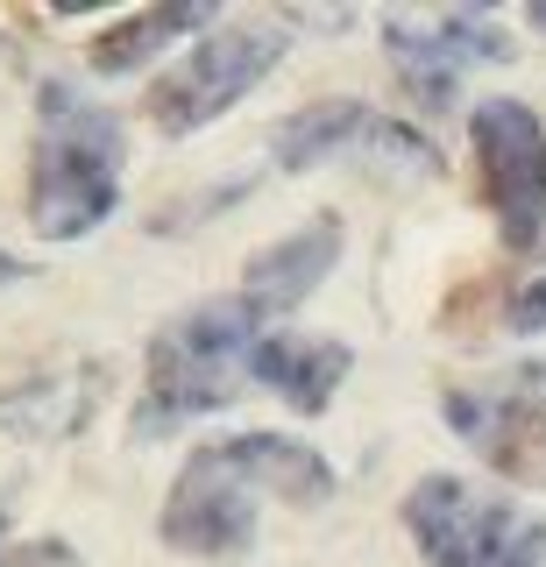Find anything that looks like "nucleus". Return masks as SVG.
I'll return each mask as SVG.
<instances>
[{
	"label": "nucleus",
	"instance_id": "f03ea898",
	"mask_svg": "<svg viewBox=\"0 0 546 567\" xmlns=\"http://www.w3.org/2000/svg\"><path fill=\"white\" fill-rule=\"evenodd\" d=\"M121 206V121L72 79H43L29 150V220L50 241H79Z\"/></svg>",
	"mask_w": 546,
	"mask_h": 567
},
{
	"label": "nucleus",
	"instance_id": "9b49d317",
	"mask_svg": "<svg viewBox=\"0 0 546 567\" xmlns=\"http://www.w3.org/2000/svg\"><path fill=\"white\" fill-rule=\"evenodd\" d=\"M348 369H356V348L327 341V333H262L249 348V377L262 390H277V398L306 419H320L333 404V390H341Z\"/></svg>",
	"mask_w": 546,
	"mask_h": 567
},
{
	"label": "nucleus",
	"instance_id": "1a4fd4ad",
	"mask_svg": "<svg viewBox=\"0 0 546 567\" xmlns=\"http://www.w3.org/2000/svg\"><path fill=\"white\" fill-rule=\"evenodd\" d=\"M440 419L497 475L546 489V369H518L511 383H490V390H447Z\"/></svg>",
	"mask_w": 546,
	"mask_h": 567
},
{
	"label": "nucleus",
	"instance_id": "6e6552de",
	"mask_svg": "<svg viewBox=\"0 0 546 567\" xmlns=\"http://www.w3.org/2000/svg\"><path fill=\"white\" fill-rule=\"evenodd\" d=\"M270 150H277V171H320V164H341V156H377V164L412 171V177L440 171V150L426 135H412L404 121L377 114V106H362V100L298 106L285 128L270 135Z\"/></svg>",
	"mask_w": 546,
	"mask_h": 567
},
{
	"label": "nucleus",
	"instance_id": "0eeeda50",
	"mask_svg": "<svg viewBox=\"0 0 546 567\" xmlns=\"http://www.w3.org/2000/svg\"><path fill=\"white\" fill-rule=\"evenodd\" d=\"M383 43H391V71L426 114H447L454 93H462L468 64H504L511 35L497 29L490 8H454V14H391L383 22Z\"/></svg>",
	"mask_w": 546,
	"mask_h": 567
},
{
	"label": "nucleus",
	"instance_id": "20e7f679",
	"mask_svg": "<svg viewBox=\"0 0 546 567\" xmlns=\"http://www.w3.org/2000/svg\"><path fill=\"white\" fill-rule=\"evenodd\" d=\"M404 532L426 567H546V518L462 475H426L404 496Z\"/></svg>",
	"mask_w": 546,
	"mask_h": 567
},
{
	"label": "nucleus",
	"instance_id": "39448f33",
	"mask_svg": "<svg viewBox=\"0 0 546 567\" xmlns=\"http://www.w3.org/2000/svg\"><path fill=\"white\" fill-rule=\"evenodd\" d=\"M285 50H291V35L277 22H214L150 85V121L164 135H199L206 121H220L235 100H249L256 85L285 64Z\"/></svg>",
	"mask_w": 546,
	"mask_h": 567
},
{
	"label": "nucleus",
	"instance_id": "f8f14e48",
	"mask_svg": "<svg viewBox=\"0 0 546 567\" xmlns=\"http://www.w3.org/2000/svg\"><path fill=\"white\" fill-rule=\"evenodd\" d=\"M100 390H107V369H100V362H72L64 377L22 383L8 404H0V419H8L14 433H29V440H72L79 425L93 419Z\"/></svg>",
	"mask_w": 546,
	"mask_h": 567
},
{
	"label": "nucleus",
	"instance_id": "4468645a",
	"mask_svg": "<svg viewBox=\"0 0 546 567\" xmlns=\"http://www.w3.org/2000/svg\"><path fill=\"white\" fill-rule=\"evenodd\" d=\"M511 333H546V262L511 291Z\"/></svg>",
	"mask_w": 546,
	"mask_h": 567
},
{
	"label": "nucleus",
	"instance_id": "7ed1b4c3",
	"mask_svg": "<svg viewBox=\"0 0 546 567\" xmlns=\"http://www.w3.org/2000/svg\"><path fill=\"white\" fill-rule=\"evenodd\" d=\"M256 341H262V319L235 291L164 319L150 341V390H143V412H135V440H164L192 419L220 412L227 398H241Z\"/></svg>",
	"mask_w": 546,
	"mask_h": 567
},
{
	"label": "nucleus",
	"instance_id": "ddd939ff",
	"mask_svg": "<svg viewBox=\"0 0 546 567\" xmlns=\"http://www.w3.org/2000/svg\"><path fill=\"white\" fill-rule=\"evenodd\" d=\"M214 8H143V14H121V22L93 43V71L100 79H121V71H143L156 50H171L192 29H214Z\"/></svg>",
	"mask_w": 546,
	"mask_h": 567
},
{
	"label": "nucleus",
	"instance_id": "dca6fc26",
	"mask_svg": "<svg viewBox=\"0 0 546 567\" xmlns=\"http://www.w3.org/2000/svg\"><path fill=\"white\" fill-rule=\"evenodd\" d=\"M533 29H546V8H533Z\"/></svg>",
	"mask_w": 546,
	"mask_h": 567
},
{
	"label": "nucleus",
	"instance_id": "423d86ee",
	"mask_svg": "<svg viewBox=\"0 0 546 567\" xmlns=\"http://www.w3.org/2000/svg\"><path fill=\"white\" fill-rule=\"evenodd\" d=\"M468 142L483 164V192L511 248H539L546 235V128L525 100H483L468 114Z\"/></svg>",
	"mask_w": 546,
	"mask_h": 567
},
{
	"label": "nucleus",
	"instance_id": "f257e3e1",
	"mask_svg": "<svg viewBox=\"0 0 546 567\" xmlns=\"http://www.w3.org/2000/svg\"><path fill=\"white\" fill-rule=\"evenodd\" d=\"M256 496H285V504H327L333 468L306 440L285 433H227L192 447V461L171 483V504L156 532L192 560H241L256 546Z\"/></svg>",
	"mask_w": 546,
	"mask_h": 567
},
{
	"label": "nucleus",
	"instance_id": "2eb2a0df",
	"mask_svg": "<svg viewBox=\"0 0 546 567\" xmlns=\"http://www.w3.org/2000/svg\"><path fill=\"white\" fill-rule=\"evenodd\" d=\"M14 277H29V270H22V256H8V248H0V284H14Z\"/></svg>",
	"mask_w": 546,
	"mask_h": 567
},
{
	"label": "nucleus",
	"instance_id": "9d476101",
	"mask_svg": "<svg viewBox=\"0 0 546 567\" xmlns=\"http://www.w3.org/2000/svg\"><path fill=\"white\" fill-rule=\"evenodd\" d=\"M333 256H341V220H333V213H312L298 235H285V241L262 248V256H249L235 298L262 319V327H277L291 306H306V298L320 291V277L333 270Z\"/></svg>",
	"mask_w": 546,
	"mask_h": 567
}]
</instances>
